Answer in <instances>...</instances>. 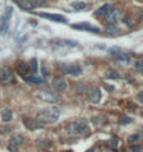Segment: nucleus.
<instances>
[{
    "label": "nucleus",
    "mask_w": 143,
    "mask_h": 152,
    "mask_svg": "<svg viewBox=\"0 0 143 152\" xmlns=\"http://www.w3.org/2000/svg\"><path fill=\"white\" fill-rule=\"evenodd\" d=\"M16 69H17V72H18V75L27 78L28 72H29V65H27V64H24V62H17Z\"/></svg>",
    "instance_id": "9d476101"
},
{
    "label": "nucleus",
    "mask_w": 143,
    "mask_h": 152,
    "mask_svg": "<svg viewBox=\"0 0 143 152\" xmlns=\"http://www.w3.org/2000/svg\"><path fill=\"white\" fill-rule=\"evenodd\" d=\"M10 151L11 152H18V149H17L16 147H10Z\"/></svg>",
    "instance_id": "c756f323"
},
{
    "label": "nucleus",
    "mask_w": 143,
    "mask_h": 152,
    "mask_svg": "<svg viewBox=\"0 0 143 152\" xmlns=\"http://www.w3.org/2000/svg\"><path fill=\"white\" fill-rule=\"evenodd\" d=\"M88 131H89V125L84 119L72 120L67 123L65 126V133L69 136H82V134H86Z\"/></svg>",
    "instance_id": "f03ea898"
},
{
    "label": "nucleus",
    "mask_w": 143,
    "mask_h": 152,
    "mask_svg": "<svg viewBox=\"0 0 143 152\" xmlns=\"http://www.w3.org/2000/svg\"><path fill=\"white\" fill-rule=\"evenodd\" d=\"M60 71H63V74H67V75H74V76H78L81 75L82 69L78 67V65H67V64H63L58 67Z\"/></svg>",
    "instance_id": "39448f33"
},
{
    "label": "nucleus",
    "mask_w": 143,
    "mask_h": 152,
    "mask_svg": "<svg viewBox=\"0 0 143 152\" xmlns=\"http://www.w3.org/2000/svg\"><path fill=\"white\" fill-rule=\"evenodd\" d=\"M138 98H139V100H140V101H142V102H143V91H142V93H139V94H138Z\"/></svg>",
    "instance_id": "c85d7f7f"
},
{
    "label": "nucleus",
    "mask_w": 143,
    "mask_h": 152,
    "mask_svg": "<svg viewBox=\"0 0 143 152\" xmlns=\"http://www.w3.org/2000/svg\"><path fill=\"white\" fill-rule=\"evenodd\" d=\"M124 24L125 25H132V20L129 17H124Z\"/></svg>",
    "instance_id": "bb28decb"
},
{
    "label": "nucleus",
    "mask_w": 143,
    "mask_h": 152,
    "mask_svg": "<svg viewBox=\"0 0 143 152\" xmlns=\"http://www.w3.org/2000/svg\"><path fill=\"white\" fill-rule=\"evenodd\" d=\"M135 68H136V71L143 72V61H136L135 62Z\"/></svg>",
    "instance_id": "393cba45"
},
{
    "label": "nucleus",
    "mask_w": 143,
    "mask_h": 152,
    "mask_svg": "<svg viewBox=\"0 0 143 152\" xmlns=\"http://www.w3.org/2000/svg\"><path fill=\"white\" fill-rule=\"evenodd\" d=\"M52 84H53V87L56 90H63V91L67 90V87H68V83H67V80L64 78H54Z\"/></svg>",
    "instance_id": "6e6552de"
},
{
    "label": "nucleus",
    "mask_w": 143,
    "mask_h": 152,
    "mask_svg": "<svg viewBox=\"0 0 143 152\" xmlns=\"http://www.w3.org/2000/svg\"><path fill=\"white\" fill-rule=\"evenodd\" d=\"M131 122H132V119H131L129 116H122L120 123H121V125H128V123H131Z\"/></svg>",
    "instance_id": "5701e85b"
},
{
    "label": "nucleus",
    "mask_w": 143,
    "mask_h": 152,
    "mask_svg": "<svg viewBox=\"0 0 143 152\" xmlns=\"http://www.w3.org/2000/svg\"><path fill=\"white\" fill-rule=\"evenodd\" d=\"M13 80H14V76H13L11 69H8V68L0 69V83L1 84H10V83H13Z\"/></svg>",
    "instance_id": "423d86ee"
},
{
    "label": "nucleus",
    "mask_w": 143,
    "mask_h": 152,
    "mask_svg": "<svg viewBox=\"0 0 143 152\" xmlns=\"http://www.w3.org/2000/svg\"><path fill=\"white\" fill-rule=\"evenodd\" d=\"M36 95L39 97V100L47 101V102H58L60 101V95L53 93V91H46V90H40L38 91Z\"/></svg>",
    "instance_id": "20e7f679"
},
{
    "label": "nucleus",
    "mask_w": 143,
    "mask_h": 152,
    "mask_svg": "<svg viewBox=\"0 0 143 152\" xmlns=\"http://www.w3.org/2000/svg\"><path fill=\"white\" fill-rule=\"evenodd\" d=\"M8 144H10V147H20L21 144H24V136L22 134H13L8 140Z\"/></svg>",
    "instance_id": "1a4fd4ad"
},
{
    "label": "nucleus",
    "mask_w": 143,
    "mask_h": 152,
    "mask_svg": "<svg viewBox=\"0 0 143 152\" xmlns=\"http://www.w3.org/2000/svg\"><path fill=\"white\" fill-rule=\"evenodd\" d=\"M57 44H61V46H69V47H75L76 46V42H72V40H61V42H58Z\"/></svg>",
    "instance_id": "412c9836"
},
{
    "label": "nucleus",
    "mask_w": 143,
    "mask_h": 152,
    "mask_svg": "<svg viewBox=\"0 0 143 152\" xmlns=\"http://www.w3.org/2000/svg\"><path fill=\"white\" fill-rule=\"evenodd\" d=\"M24 125L29 130H36V129H39V127L42 126L36 119H24Z\"/></svg>",
    "instance_id": "9b49d317"
},
{
    "label": "nucleus",
    "mask_w": 143,
    "mask_h": 152,
    "mask_svg": "<svg viewBox=\"0 0 143 152\" xmlns=\"http://www.w3.org/2000/svg\"><path fill=\"white\" fill-rule=\"evenodd\" d=\"M108 8H110V6H108V4L101 6L100 8H99V10H97V11H96V13H95V15H96V17H100V15H103V14H106Z\"/></svg>",
    "instance_id": "a211bd4d"
},
{
    "label": "nucleus",
    "mask_w": 143,
    "mask_h": 152,
    "mask_svg": "<svg viewBox=\"0 0 143 152\" xmlns=\"http://www.w3.org/2000/svg\"><path fill=\"white\" fill-rule=\"evenodd\" d=\"M47 3V0H33V4H38V6H45Z\"/></svg>",
    "instance_id": "a878e982"
},
{
    "label": "nucleus",
    "mask_w": 143,
    "mask_h": 152,
    "mask_svg": "<svg viewBox=\"0 0 143 152\" xmlns=\"http://www.w3.org/2000/svg\"><path fill=\"white\" fill-rule=\"evenodd\" d=\"M106 78L108 79H118L120 78V74L117 72V71H114V69H108L106 72Z\"/></svg>",
    "instance_id": "f3484780"
},
{
    "label": "nucleus",
    "mask_w": 143,
    "mask_h": 152,
    "mask_svg": "<svg viewBox=\"0 0 143 152\" xmlns=\"http://www.w3.org/2000/svg\"><path fill=\"white\" fill-rule=\"evenodd\" d=\"M135 152H143V147L142 148H136V149H135Z\"/></svg>",
    "instance_id": "7c9ffc66"
},
{
    "label": "nucleus",
    "mask_w": 143,
    "mask_h": 152,
    "mask_svg": "<svg viewBox=\"0 0 143 152\" xmlns=\"http://www.w3.org/2000/svg\"><path fill=\"white\" fill-rule=\"evenodd\" d=\"M38 147H40V148H50V147H52V141H49V140H39V141H38Z\"/></svg>",
    "instance_id": "aec40b11"
},
{
    "label": "nucleus",
    "mask_w": 143,
    "mask_h": 152,
    "mask_svg": "<svg viewBox=\"0 0 143 152\" xmlns=\"http://www.w3.org/2000/svg\"><path fill=\"white\" fill-rule=\"evenodd\" d=\"M118 142H120L118 138H113L111 141H110V145H111V147H117V145H118Z\"/></svg>",
    "instance_id": "cd10ccee"
},
{
    "label": "nucleus",
    "mask_w": 143,
    "mask_h": 152,
    "mask_svg": "<svg viewBox=\"0 0 143 152\" xmlns=\"http://www.w3.org/2000/svg\"><path fill=\"white\" fill-rule=\"evenodd\" d=\"M71 7H72L74 10H84L86 7V4L82 3V1H74V3H71Z\"/></svg>",
    "instance_id": "6ab92c4d"
},
{
    "label": "nucleus",
    "mask_w": 143,
    "mask_h": 152,
    "mask_svg": "<svg viewBox=\"0 0 143 152\" xmlns=\"http://www.w3.org/2000/svg\"><path fill=\"white\" fill-rule=\"evenodd\" d=\"M31 71H32V72H36V71H38V61L35 60V58L31 61Z\"/></svg>",
    "instance_id": "b1692460"
},
{
    "label": "nucleus",
    "mask_w": 143,
    "mask_h": 152,
    "mask_svg": "<svg viewBox=\"0 0 143 152\" xmlns=\"http://www.w3.org/2000/svg\"><path fill=\"white\" fill-rule=\"evenodd\" d=\"M63 152H72V151H63Z\"/></svg>",
    "instance_id": "473e14b6"
},
{
    "label": "nucleus",
    "mask_w": 143,
    "mask_h": 152,
    "mask_svg": "<svg viewBox=\"0 0 143 152\" xmlns=\"http://www.w3.org/2000/svg\"><path fill=\"white\" fill-rule=\"evenodd\" d=\"M101 98V93H100V89L99 87H93V89L89 90V93H88V100L90 101V102H93V104H96V102H99Z\"/></svg>",
    "instance_id": "0eeeda50"
},
{
    "label": "nucleus",
    "mask_w": 143,
    "mask_h": 152,
    "mask_svg": "<svg viewBox=\"0 0 143 152\" xmlns=\"http://www.w3.org/2000/svg\"><path fill=\"white\" fill-rule=\"evenodd\" d=\"M72 28H75V29H84V31H90V32H100L99 28L92 26L89 24H76V25H72Z\"/></svg>",
    "instance_id": "4468645a"
},
{
    "label": "nucleus",
    "mask_w": 143,
    "mask_h": 152,
    "mask_svg": "<svg viewBox=\"0 0 143 152\" xmlns=\"http://www.w3.org/2000/svg\"><path fill=\"white\" fill-rule=\"evenodd\" d=\"M86 152H93V149H89V151H86Z\"/></svg>",
    "instance_id": "2f4dec72"
},
{
    "label": "nucleus",
    "mask_w": 143,
    "mask_h": 152,
    "mask_svg": "<svg viewBox=\"0 0 143 152\" xmlns=\"http://www.w3.org/2000/svg\"><path fill=\"white\" fill-rule=\"evenodd\" d=\"M120 14H121V10H120L118 7H110V8L107 10L106 15H104V21H106V24H108V25H114V24L118 21Z\"/></svg>",
    "instance_id": "7ed1b4c3"
},
{
    "label": "nucleus",
    "mask_w": 143,
    "mask_h": 152,
    "mask_svg": "<svg viewBox=\"0 0 143 152\" xmlns=\"http://www.w3.org/2000/svg\"><path fill=\"white\" fill-rule=\"evenodd\" d=\"M17 1H18V0H17Z\"/></svg>",
    "instance_id": "72a5a7b5"
},
{
    "label": "nucleus",
    "mask_w": 143,
    "mask_h": 152,
    "mask_svg": "<svg viewBox=\"0 0 143 152\" xmlns=\"http://www.w3.org/2000/svg\"><path fill=\"white\" fill-rule=\"evenodd\" d=\"M40 17L43 18H49V20H53L56 22H67V20L63 15H58V14H47V13H40Z\"/></svg>",
    "instance_id": "f8f14e48"
},
{
    "label": "nucleus",
    "mask_w": 143,
    "mask_h": 152,
    "mask_svg": "<svg viewBox=\"0 0 143 152\" xmlns=\"http://www.w3.org/2000/svg\"><path fill=\"white\" fill-rule=\"evenodd\" d=\"M115 58V61L118 62H122V64H129L131 62V57H129V54H125V53H118L114 55Z\"/></svg>",
    "instance_id": "2eb2a0df"
},
{
    "label": "nucleus",
    "mask_w": 143,
    "mask_h": 152,
    "mask_svg": "<svg viewBox=\"0 0 143 152\" xmlns=\"http://www.w3.org/2000/svg\"><path fill=\"white\" fill-rule=\"evenodd\" d=\"M17 3H18V6L21 7L22 10H25V11L33 10V7H35V4H33L32 0H18Z\"/></svg>",
    "instance_id": "ddd939ff"
},
{
    "label": "nucleus",
    "mask_w": 143,
    "mask_h": 152,
    "mask_svg": "<svg viewBox=\"0 0 143 152\" xmlns=\"http://www.w3.org/2000/svg\"><path fill=\"white\" fill-rule=\"evenodd\" d=\"M60 109L57 106H50V108H45V109L39 111L36 113V120L40 123V125H50V123H54L60 118Z\"/></svg>",
    "instance_id": "f257e3e1"
},
{
    "label": "nucleus",
    "mask_w": 143,
    "mask_h": 152,
    "mask_svg": "<svg viewBox=\"0 0 143 152\" xmlns=\"http://www.w3.org/2000/svg\"><path fill=\"white\" fill-rule=\"evenodd\" d=\"M28 82H32V83H42L43 79L42 78H33V76H29V78H25Z\"/></svg>",
    "instance_id": "4be33fe9"
},
{
    "label": "nucleus",
    "mask_w": 143,
    "mask_h": 152,
    "mask_svg": "<svg viewBox=\"0 0 143 152\" xmlns=\"http://www.w3.org/2000/svg\"><path fill=\"white\" fill-rule=\"evenodd\" d=\"M13 119V112L10 109H3L1 111V120L3 122H10Z\"/></svg>",
    "instance_id": "dca6fc26"
}]
</instances>
